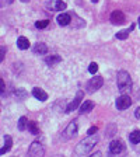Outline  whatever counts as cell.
<instances>
[{
  "label": "cell",
  "instance_id": "obj_23",
  "mask_svg": "<svg viewBox=\"0 0 140 157\" xmlns=\"http://www.w3.org/2000/svg\"><path fill=\"white\" fill-rule=\"evenodd\" d=\"M66 3L65 2H56V4H55V9L56 10H59V11H62V10H66Z\"/></svg>",
  "mask_w": 140,
  "mask_h": 157
},
{
  "label": "cell",
  "instance_id": "obj_5",
  "mask_svg": "<svg viewBox=\"0 0 140 157\" xmlns=\"http://www.w3.org/2000/svg\"><path fill=\"white\" fill-rule=\"evenodd\" d=\"M132 105V98L126 94H122L116 100V108L118 109H127Z\"/></svg>",
  "mask_w": 140,
  "mask_h": 157
},
{
  "label": "cell",
  "instance_id": "obj_9",
  "mask_svg": "<svg viewBox=\"0 0 140 157\" xmlns=\"http://www.w3.org/2000/svg\"><path fill=\"white\" fill-rule=\"evenodd\" d=\"M81 98H83V93L81 91H78L77 93V95H76V98L73 100L70 104L67 105V108H66V112H73L76 109V108L78 107V104L81 102Z\"/></svg>",
  "mask_w": 140,
  "mask_h": 157
},
{
  "label": "cell",
  "instance_id": "obj_7",
  "mask_svg": "<svg viewBox=\"0 0 140 157\" xmlns=\"http://www.w3.org/2000/svg\"><path fill=\"white\" fill-rule=\"evenodd\" d=\"M28 153L31 154V156H44L45 149H44V146L39 143V142H34V143L29 146Z\"/></svg>",
  "mask_w": 140,
  "mask_h": 157
},
{
  "label": "cell",
  "instance_id": "obj_4",
  "mask_svg": "<svg viewBox=\"0 0 140 157\" xmlns=\"http://www.w3.org/2000/svg\"><path fill=\"white\" fill-rule=\"evenodd\" d=\"M102 83H104V80H102L101 76H95V77H93L90 82L87 83V88H88V93H94L97 91L98 88H101Z\"/></svg>",
  "mask_w": 140,
  "mask_h": 157
},
{
  "label": "cell",
  "instance_id": "obj_13",
  "mask_svg": "<svg viewBox=\"0 0 140 157\" xmlns=\"http://www.w3.org/2000/svg\"><path fill=\"white\" fill-rule=\"evenodd\" d=\"M58 24L59 25H69L70 24V21H72V17L69 16V14H66V13H62V14H59L58 16Z\"/></svg>",
  "mask_w": 140,
  "mask_h": 157
},
{
  "label": "cell",
  "instance_id": "obj_24",
  "mask_svg": "<svg viewBox=\"0 0 140 157\" xmlns=\"http://www.w3.org/2000/svg\"><path fill=\"white\" fill-rule=\"evenodd\" d=\"M6 52H7V49L4 48V46H0V63L4 60V56H6Z\"/></svg>",
  "mask_w": 140,
  "mask_h": 157
},
{
  "label": "cell",
  "instance_id": "obj_19",
  "mask_svg": "<svg viewBox=\"0 0 140 157\" xmlns=\"http://www.w3.org/2000/svg\"><path fill=\"white\" fill-rule=\"evenodd\" d=\"M129 140L133 144L140 143V131H133L131 135H129Z\"/></svg>",
  "mask_w": 140,
  "mask_h": 157
},
{
  "label": "cell",
  "instance_id": "obj_30",
  "mask_svg": "<svg viewBox=\"0 0 140 157\" xmlns=\"http://www.w3.org/2000/svg\"><path fill=\"white\" fill-rule=\"evenodd\" d=\"M137 21H139V27H140V17H139V20H137Z\"/></svg>",
  "mask_w": 140,
  "mask_h": 157
},
{
  "label": "cell",
  "instance_id": "obj_20",
  "mask_svg": "<svg viewBox=\"0 0 140 157\" xmlns=\"http://www.w3.org/2000/svg\"><path fill=\"white\" fill-rule=\"evenodd\" d=\"M27 125H28V119H27L25 117L20 118V119H18V129H20V131H25Z\"/></svg>",
  "mask_w": 140,
  "mask_h": 157
},
{
  "label": "cell",
  "instance_id": "obj_21",
  "mask_svg": "<svg viewBox=\"0 0 140 157\" xmlns=\"http://www.w3.org/2000/svg\"><path fill=\"white\" fill-rule=\"evenodd\" d=\"M88 72L91 73V75H95L98 72V65L95 62H91L90 63V67H88Z\"/></svg>",
  "mask_w": 140,
  "mask_h": 157
},
{
  "label": "cell",
  "instance_id": "obj_10",
  "mask_svg": "<svg viewBox=\"0 0 140 157\" xmlns=\"http://www.w3.org/2000/svg\"><path fill=\"white\" fill-rule=\"evenodd\" d=\"M32 95L36 98V100H39V101H46V100H48V94L44 91L42 88H39V87L34 88V90H32Z\"/></svg>",
  "mask_w": 140,
  "mask_h": 157
},
{
  "label": "cell",
  "instance_id": "obj_6",
  "mask_svg": "<svg viewBox=\"0 0 140 157\" xmlns=\"http://www.w3.org/2000/svg\"><path fill=\"white\" fill-rule=\"evenodd\" d=\"M123 150V142L121 139H115L109 143V153L111 154H119Z\"/></svg>",
  "mask_w": 140,
  "mask_h": 157
},
{
  "label": "cell",
  "instance_id": "obj_17",
  "mask_svg": "<svg viewBox=\"0 0 140 157\" xmlns=\"http://www.w3.org/2000/svg\"><path fill=\"white\" fill-rule=\"evenodd\" d=\"M27 129L32 135H39V128L36 125L35 121H28V125H27Z\"/></svg>",
  "mask_w": 140,
  "mask_h": 157
},
{
  "label": "cell",
  "instance_id": "obj_28",
  "mask_svg": "<svg viewBox=\"0 0 140 157\" xmlns=\"http://www.w3.org/2000/svg\"><path fill=\"white\" fill-rule=\"evenodd\" d=\"M134 117H136V118H137V119H140V107H139V108H137L136 111H134Z\"/></svg>",
  "mask_w": 140,
  "mask_h": 157
},
{
  "label": "cell",
  "instance_id": "obj_8",
  "mask_svg": "<svg viewBox=\"0 0 140 157\" xmlns=\"http://www.w3.org/2000/svg\"><path fill=\"white\" fill-rule=\"evenodd\" d=\"M111 21H112V24H115V25L123 24L125 23V14L122 13L121 10H115L114 13L111 14Z\"/></svg>",
  "mask_w": 140,
  "mask_h": 157
},
{
  "label": "cell",
  "instance_id": "obj_15",
  "mask_svg": "<svg viewBox=\"0 0 140 157\" xmlns=\"http://www.w3.org/2000/svg\"><path fill=\"white\" fill-rule=\"evenodd\" d=\"M94 108V102L93 101H84L80 105V114H88L90 111H93Z\"/></svg>",
  "mask_w": 140,
  "mask_h": 157
},
{
  "label": "cell",
  "instance_id": "obj_27",
  "mask_svg": "<svg viewBox=\"0 0 140 157\" xmlns=\"http://www.w3.org/2000/svg\"><path fill=\"white\" fill-rule=\"evenodd\" d=\"M4 90H6V86H4V82H3V78L0 77V94H3Z\"/></svg>",
  "mask_w": 140,
  "mask_h": 157
},
{
  "label": "cell",
  "instance_id": "obj_11",
  "mask_svg": "<svg viewBox=\"0 0 140 157\" xmlns=\"http://www.w3.org/2000/svg\"><path fill=\"white\" fill-rule=\"evenodd\" d=\"M11 146H13V139H11V136L7 135V136H4V146L0 149V154H4L7 151H10Z\"/></svg>",
  "mask_w": 140,
  "mask_h": 157
},
{
  "label": "cell",
  "instance_id": "obj_16",
  "mask_svg": "<svg viewBox=\"0 0 140 157\" xmlns=\"http://www.w3.org/2000/svg\"><path fill=\"white\" fill-rule=\"evenodd\" d=\"M17 46H18L21 51H25V49H28L29 48L28 38H25V36H20V38L17 39Z\"/></svg>",
  "mask_w": 140,
  "mask_h": 157
},
{
  "label": "cell",
  "instance_id": "obj_31",
  "mask_svg": "<svg viewBox=\"0 0 140 157\" xmlns=\"http://www.w3.org/2000/svg\"><path fill=\"white\" fill-rule=\"evenodd\" d=\"M21 2H28V0H21Z\"/></svg>",
  "mask_w": 140,
  "mask_h": 157
},
{
  "label": "cell",
  "instance_id": "obj_26",
  "mask_svg": "<svg viewBox=\"0 0 140 157\" xmlns=\"http://www.w3.org/2000/svg\"><path fill=\"white\" fill-rule=\"evenodd\" d=\"M97 132H98V128H97V126H91L90 129H88L87 133H88V136H90V135H95Z\"/></svg>",
  "mask_w": 140,
  "mask_h": 157
},
{
  "label": "cell",
  "instance_id": "obj_14",
  "mask_svg": "<svg viewBox=\"0 0 140 157\" xmlns=\"http://www.w3.org/2000/svg\"><path fill=\"white\" fill-rule=\"evenodd\" d=\"M60 62H62V58L59 55H51V56H46L45 58V63L48 66H55Z\"/></svg>",
  "mask_w": 140,
  "mask_h": 157
},
{
  "label": "cell",
  "instance_id": "obj_18",
  "mask_svg": "<svg viewBox=\"0 0 140 157\" xmlns=\"http://www.w3.org/2000/svg\"><path fill=\"white\" fill-rule=\"evenodd\" d=\"M134 28V25H132L131 28H127V29H123V31H119V33L116 34V38L118 39H126L127 36H129V34L132 33V29Z\"/></svg>",
  "mask_w": 140,
  "mask_h": 157
},
{
  "label": "cell",
  "instance_id": "obj_29",
  "mask_svg": "<svg viewBox=\"0 0 140 157\" xmlns=\"http://www.w3.org/2000/svg\"><path fill=\"white\" fill-rule=\"evenodd\" d=\"M91 2H93V3H97V2H98V0H91Z\"/></svg>",
  "mask_w": 140,
  "mask_h": 157
},
{
  "label": "cell",
  "instance_id": "obj_25",
  "mask_svg": "<svg viewBox=\"0 0 140 157\" xmlns=\"http://www.w3.org/2000/svg\"><path fill=\"white\" fill-rule=\"evenodd\" d=\"M13 3V0H0V7H6Z\"/></svg>",
  "mask_w": 140,
  "mask_h": 157
},
{
  "label": "cell",
  "instance_id": "obj_22",
  "mask_svg": "<svg viewBox=\"0 0 140 157\" xmlns=\"http://www.w3.org/2000/svg\"><path fill=\"white\" fill-rule=\"evenodd\" d=\"M49 21L48 20H41V21H36L35 23V27L36 28H45V27H48Z\"/></svg>",
  "mask_w": 140,
  "mask_h": 157
},
{
  "label": "cell",
  "instance_id": "obj_12",
  "mask_svg": "<svg viewBox=\"0 0 140 157\" xmlns=\"http://www.w3.org/2000/svg\"><path fill=\"white\" fill-rule=\"evenodd\" d=\"M32 51L35 55H45V53L48 52V46H46L44 42H38V44H35Z\"/></svg>",
  "mask_w": 140,
  "mask_h": 157
},
{
  "label": "cell",
  "instance_id": "obj_2",
  "mask_svg": "<svg viewBox=\"0 0 140 157\" xmlns=\"http://www.w3.org/2000/svg\"><path fill=\"white\" fill-rule=\"evenodd\" d=\"M98 142V137H93V135H90V137L84 139L83 142H80V144L77 146V153L78 154H87L94 149L95 143Z\"/></svg>",
  "mask_w": 140,
  "mask_h": 157
},
{
  "label": "cell",
  "instance_id": "obj_3",
  "mask_svg": "<svg viewBox=\"0 0 140 157\" xmlns=\"http://www.w3.org/2000/svg\"><path fill=\"white\" fill-rule=\"evenodd\" d=\"M76 133H77V124H76V122H70V124L67 125V128H66L65 131H63V133H62L63 140H69V139L74 137Z\"/></svg>",
  "mask_w": 140,
  "mask_h": 157
},
{
  "label": "cell",
  "instance_id": "obj_1",
  "mask_svg": "<svg viewBox=\"0 0 140 157\" xmlns=\"http://www.w3.org/2000/svg\"><path fill=\"white\" fill-rule=\"evenodd\" d=\"M116 83H118V90H119L122 94L131 93V90H132V77H131V75H129L126 70H121V72H118Z\"/></svg>",
  "mask_w": 140,
  "mask_h": 157
}]
</instances>
